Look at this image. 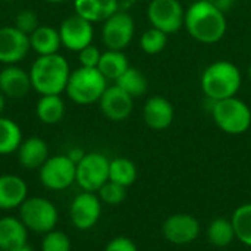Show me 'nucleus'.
<instances>
[{
  "label": "nucleus",
  "instance_id": "0eeeda50",
  "mask_svg": "<svg viewBox=\"0 0 251 251\" xmlns=\"http://www.w3.org/2000/svg\"><path fill=\"white\" fill-rule=\"evenodd\" d=\"M110 160L97 151L85 153V156L76 163L75 182L82 191L97 193L109 181Z\"/></svg>",
  "mask_w": 251,
  "mask_h": 251
},
{
  "label": "nucleus",
  "instance_id": "c03bdc74",
  "mask_svg": "<svg viewBox=\"0 0 251 251\" xmlns=\"http://www.w3.org/2000/svg\"><path fill=\"white\" fill-rule=\"evenodd\" d=\"M0 251H3V250H1V249H0Z\"/></svg>",
  "mask_w": 251,
  "mask_h": 251
},
{
  "label": "nucleus",
  "instance_id": "4468645a",
  "mask_svg": "<svg viewBox=\"0 0 251 251\" xmlns=\"http://www.w3.org/2000/svg\"><path fill=\"white\" fill-rule=\"evenodd\" d=\"M29 37L13 26L0 28V63L16 65L28 54Z\"/></svg>",
  "mask_w": 251,
  "mask_h": 251
},
{
  "label": "nucleus",
  "instance_id": "c756f323",
  "mask_svg": "<svg viewBox=\"0 0 251 251\" xmlns=\"http://www.w3.org/2000/svg\"><path fill=\"white\" fill-rule=\"evenodd\" d=\"M72 243L66 232L53 229L44 234L41 240V251H71Z\"/></svg>",
  "mask_w": 251,
  "mask_h": 251
},
{
  "label": "nucleus",
  "instance_id": "39448f33",
  "mask_svg": "<svg viewBox=\"0 0 251 251\" xmlns=\"http://www.w3.org/2000/svg\"><path fill=\"white\" fill-rule=\"evenodd\" d=\"M212 103V118L221 131L229 135H240L250 129L251 109L246 101L235 96Z\"/></svg>",
  "mask_w": 251,
  "mask_h": 251
},
{
  "label": "nucleus",
  "instance_id": "ea45409f",
  "mask_svg": "<svg viewBox=\"0 0 251 251\" xmlns=\"http://www.w3.org/2000/svg\"><path fill=\"white\" fill-rule=\"evenodd\" d=\"M4 94L0 91V116H1V113H3V110H4V106H6V100H4Z\"/></svg>",
  "mask_w": 251,
  "mask_h": 251
},
{
  "label": "nucleus",
  "instance_id": "dca6fc26",
  "mask_svg": "<svg viewBox=\"0 0 251 251\" xmlns=\"http://www.w3.org/2000/svg\"><path fill=\"white\" fill-rule=\"evenodd\" d=\"M175 118V110L172 103L163 96H153L147 99L143 107V119L146 125L154 131L168 129Z\"/></svg>",
  "mask_w": 251,
  "mask_h": 251
},
{
  "label": "nucleus",
  "instance_id": "393cba45",
  "mask_svg": "<svg viewBox=\"0 0 251 251\" xmlns=\"http://www.w3.org/2000/svg\"><path fill=\"white\" fill-rule=\"evenodd\" d=\"M22 141L19 125L9 118L0 116V156L15 153Z\"/></svg>",
  "mask_w": 251,
  "mask_h": 251
},
{
  "label": "nucleus",
  "instance_id": "c85d7f7f",
  "mask_svg": "<svg viewBox=\"0 0 251 251\" xmlns=\"http://www.w3.org/2000/svg\"><path fill=\"white\" fill-rule=\"evenodd\" d=\"M168 34L157 29V28H149L144 31L140 37V47L147 54H159L162 53L168 46Z\"/></svg>",
  "mask_w": 251,
  "mask_h": 251
},
{
  "label": "nucleus",
  "instance_id": "9d476101",
  "mask_svg": "<svg viewBox=\"0 0 251 251\" xmlns=\"http://www.w3.org/2000/svg\"><path fill=\"white\" fill-rule=\"evenodd\" d=\"M135 32L134 18L124 10H118L103 21L101 40L109 50H124L131 43Z\"/></svg>",
  "mask_w": 251,
  "mask_h": 251
},
{
  "label": "nucleus",
  "instance_id": "bb28decb",
  "mask_svg": "<svg viewBox=\"0 0 251 251\" xmlns=\"http://www.w3.org/2000/svg\"><path fill=\"white\" fill-rule=\"evenodd\" d=\"M137 179V166L126 157H115L109 166V181L116 182L125 188L131 187Z\"/></svg>",
  "mask_w": 251,
  "mask_h": 251
},
{
  "label": "nucleus",
  "instance_id": "b1692460",
  "mask_svg": "<svg viewBox=\"0 0 251 251\" xmlns=\"http://www.w3.org/2000/svg\"><path fill=\"white\" fill-rule=\"evenodd\" d=\"M235 229L231 219L216 218L207 226V240L212 246L224 249L232 244L235 240Z\"/></svg>",
  "mask_w": 251,
  "mask_h": 251
},
{
  "label": "nucleus",
  "instance_id": "423d86ee",
  "mask_svg": "<svg viewBox=\"0 0 251 251\" xmlns=\"http://www.w3.org/2000/svg\"><path fill=\"white\" fill-rule=\"evenodd\" d=\"M19 219L28 231L47 234L56 229L59 213L56 206L46 197H28L19 207Z\"/></svg>",
  "mask_w": 251,
  "mask_h": 251
},
{
  "label": "nucleus",
  "instance_id": "cd10ccee",
  "mask_svg": "<svg viewBox=\"0 0 251 251\" xmlns=\"http://www.w3.org/2000/svg\"><path fill=\"white\" fill-rule=\"evenodd\" d=\"M231 221L235 229L237 240L241 244L251 247V203H246L237 207L231 216Z\"/></svg>",
  "mask_w": 251,
  "mask_h": 251
},
{
  "label": "nucleus",
  "instance_id": "6e6552de",
  "mask_svg": "<svg viewBox=\"0 0 251 251\" xmlns=\"http://www.w3.org/2000/svg\"><path fill=\"white\" fill-rule=\"evenodd\" d=\"M38 178L44 188L50 191H63L75 182L76 165L68 154L51 156L38 169Z\"/></svg>",
  "mask_w": 251,
  "mask_h": 251
},
{
  "label": "nucleus",
  "instance_id": "f03ea898",
  "mask_svg": "<svg viewBox=\"0 0 251 251\" xmlns=\"http://www.w3.org/2000/svg\"><path fill=\"white\" fill-rule=\"evenodd\" d=\"M69 75V63L59 53L38 56L29 69L31 87L40 96L60 94L65 91Z\"/></svg>",
  "mask_w": 251,
  "mask_h": 251
},
{
  "label": "nucleus",
  "instance_id": "c9c22d12",
  "mask_svg": "<svg viewBox=\"0 0 251 251\" xmlns=\"http://www.w3.org/2000/svg\"><path fill=\"white\" fill-rule=\"evenodd\" d=\"M96 3H97V7H99L101 22L106 21L109 16H112L113 13H116L119 10L118 0H96Z\"/></svg>",
  "mask_w": 251,
  "mask_h": 251
},
{
  "label": "nucleus",
  "instance_id": "5701e85b",
  "mask_svg": "<svg viewBox=\"0 0 251 251\" xmlns=\"http://www.w3.org/2000/svg\"><path fill=\"white\" fill-rule=\"evenodd\" d=\"M35 113L43 124L54 125L60 122L65 116V103L59 94L41 96L37 103Z\"/></svg>",
  "mask_w": 251,
  "mask_h": 251
},
{
  "label": "nucleus",
  "instance_id": "a211bd4d",
  "mask_svg": "<svg viewBox=\"0 0 251 251\" xmlns=\"http://www.w3.org/2000/svg\"><path fill=\"white\" fill-rule=\"evenodd\" d=\"M28 199V185L18 175H0V210L21 207Z\"/></svg>",
  "mask_w": 251,
  "mask_h": 251
},
{
  "label": "nucleus",
  "instance_id": "1a4fd4ad",
  "mask_svg": "<svg viewBox=\"0 0 251 251\" xmlns=\"http://www.w3.org/2000/svg\"><path fill=\"white\" fill-rule=\"evenodd\" d=\"M147 18L153 28L171 35L184 26L185 10L178 0H151L147 7Z\"/></svg>",
  "mask_w": 251,
  "mask_h": 251
},
{
  "label": "nucleus",
  "instance_id": "7ed1b4c3",
  "mask_svg": "<svg viewBox=\"0 0 251 251\" xmlns=\"http://www.w3.org/2000/svg\"><path fill=\"white\" fill-rule=\"evenodd\" d=\"M243 84L240 69L228 60H218L209 65L201 75V90L212 101L235 97Z\"/></svg>",
  "mask_w": 251,
  "mask_h": 251
},
{
  "label": "nucleus",
  "instance_id": "2eb2a0df",
  "mask_svg": "<svg viewBox=\"0 0 251 251\" xmlns=\"http://www.w3.org/2000/svg\"><path fill=\"white\" fill-rule=\"evenodd\" d=\"M99 106L101 113L109 121L122 122L129 118L134 109V99L115 84L104 90L103 96L99 100Z\"/></svg>",
  "mask_w": 251,
  "mask_h": 251
},
{
  "label": "nucleus",
  "instance_id": "37998d69",
  "mask_svg": "<svg viewBox=\"0 0 251 251\" xmlns=\"http://www.w3.org/2000/svg\"><path fill=\"white\" fill-rule=\"evenodd\" d=\"M6 1H12V0H6Z\"/></svg>",
  "mask_w": 251,
  "mask_h": 251
},
{
  "label": "nucleus",
  "instance_id": "f8f14e48",
  "mask_svg": "<svg viewBox=\"0 0 251 251\" xmlns=\"http://www.w3.org/2000/svg\"><path fill=\"white\" fill-rule=\"evenodd\" d=\"M101 201L97 193L82 191L78 194L69 206V218L72 225L79 231H88L100 221Z\"/></svg>",
  "mask_w": 251,
  "mask_h": 251
},
{
  "label": "nucleus",
  "instance_id": "4be33fe9",
  "mask_svg": "<svg viewBox=\"0 0 251 251\" xmlns=\"http://www.w3.org/2000/svg\"><path fill=\"white\" fill-rule=\"evenodd\" d=\"M129 68L124 50H106L101 53L97 69L107 81H116Z\"/></svg>",
  "mask_w": 251,
  "mask_h": 251
},
{
  "label": "nucleus",
  "instance_id": "f257e3e1",
  "mask_svg": "<svg viewBox=\"0 0 251 251\" xmlns=\"http://www.w3.org/2000/svg\"><path fill=\"white\" fill-rule=\"evenodd\" d=\"M184 26L188 34L203 44H215L226 34V16L206 0L194 1L187 10Z\"/></svg>",
  "mask_w": 251,
  "mask_h": 251
},
{
  "label": "nucleus",
  "instance_id": "58836bf2",
  "mask_svg": "<svg viewBox=\"0 0 251 251\" xmlns=\"http://www.w3.org/2000/svg\"><path fill=\"white\" fill-rule=\"evenodd\" d=\"M12 251H35L28 243L26 244H22V246H19V247H16L15 250H12Z\"/></svg>",
  "mask_w": 251,
  "mask_h": 251
},
{
  "label": "nucleus",
  "instance_id": "79ce46f5",
  "mask_svg": "<svg viewBox=\"0 0 251 251\" xmlns=\"http://www.w3.org/2000/svg\"><path fill=\"white\" fill-rule=\"evenodd\" d=\"M249 78H250V81H251V63H250V66H249Z\"/></svg>",
  "mask_w": 251,
  "mask_h": 251
},
{
  "label": "nucleus",
  "instance_id": "9b49d317",
  "mask_svg": "<svg viewBox=\"0 0 251 251\" xmlns=\"http://www.w3.org/2000/svg\"><path fill=\"white\" fill-rule=\"evenodd\" d=\"M200 222L188 213H175L165 219L162 234L165 240L174 246H188L200 235Z\"/></svg>",
  "mask_w": 251,
  "mask_h": 251
},
{
  "label": "nucleus",
  "instance_id": "ddd939ff",
  "mask_svg": "<svg viewBox=\"0 0 251 251\" xmlns=\"http://www.w3.org/2000/svg\"><path fill=\"white\" fill-rule=\"evenodd\" d=\"M59 35L63 47L71 51H81L93 41V24L78 15H72L60 24Z\"/></svg>",
  "mask_w": 251,
  "mask_h": 251
},
{
  "label": "nucleus",
  "instance_id": "f704fd0d",
  "mask_svg": "<svg viewBox=\"0 0 251 251\" xmlns=\"http://www.w3.org/2000/svg\"><path fill=\"white\" fill-rule=\"evenodd\" d=\"M104 251H138V249L131 238L121 235V237H115L113 240H110L106 244Z\"/></svg>",
  "mask_w": 251,
  "mask_h": 251
},
{
  "label": "nucleus",
  "instance_id": "7c9ffc66",
  "mask_svg": "<svg viewBox=\"0 0 251 251\" xmlns=\"http://www.w3.org/2000/svg\"><path fill=\"white\" fill-rule=\"evenodd\" d=\"M97 196H99L101 203H104L107 206H118V204H121L126 199V188L119 185V184H116V182L107 181L97 191Z\"/></svg>",
  "mask_w": 251,
  "mask_h": 251
},
{
  "label": "nucleus",
  "instance_id": "a878e982",
  "mask_svg": "<svg viewBox=\"0 0 251 251\" xmlns=\"http://www.w3.org/2000/svg\"><path fill=\"white\" fill-rule=\"evenodd\" d=\"M115 84L118 87H121L125 93H128L132 99H138V97L144 96L147 93V88H149V82H147L146 75L140 69L132 68V66H129L115 81Z\"/></svg>",
  "mask_w": 251,
  "mask_h": 251
},
{
  "label": "nucleus",
  "instance_id": "6ab92c4d",
  "mask_svg": "<svg viewBox=\"0 0 251 251\" xmlns=\"http://www.w3.org/2000/svg\"><path fill=\"white\" fill-rule=\"evenodd\" d=\"M19 165L25 169H40L49 159V146L40 137H29L24 140L16 150Z\"/></svg>",
  "mask_w": 251,
  "mask_h": 251
},
{
  "label": "nucleus",
  "instance_id": "2f4dec72",
  "mask_svg": "<svg viewBox=\"0 0 251 251\" xmlns=\"http://www.w3.org/2000/svg\"><path fill=\"white\" fill-rule=\"evenodd\" d=\"M74 9H75V15L90 21L91 24L93 22H101L96 0H75Z\"/></svg>",
  "mask_w": 251,
  "mask_h": 251
},
{
  "label": "nucleus",
  "instance_id": "72a5a7b5",
  "mask_svg": "<svg viewBox=\"0 0 251 251\" xmlns=\"http://www.w3.org/2000/svg\"><path fill=\"white\" fill-rule=\"evenodd\" d=\"M100 57H101V51L99 50V47H96L93 44H90V46L84 47L81 51H78V60L82 68H97Z\"/></svg>",
  "mask_w": 251,
  "mask_h": 251
},
{
  "label": "nucleus",
  "instance_id": "f3484780",
  "mask_svg": "<svg viewBox=\"0 0 251 251\" xmlns=\"http://www.w3.org/2000/svg\"><path fill=\"white\" fill-rule=\"evenodd\" d=\"M29 72L16 65H6L0 71V91L10 99H21L31 90Z\"/></svg>",
  "mask_w": 251,
  "mask_h": 251
},
{
  "label": "nucleus",
  "instance_id": "412c9836",
  "mask_svg": "<svg viewBox=\"0 0 251 251\" xmlns=\"http://www.w3.org/2000/svg\"><path fill=\"white\" fill-rule=\"evenodd\" d=\"M29 37V46L38 56H47L54 54L59 51L62 41L59 35V29L49 26V25H40Z\"/></svg>",
  "mask_w": 251,
  "mask_h": 251
},
{
  "label": "nucleus",
  "instance_id": "20e7f679",
  "mask_svg": "<svg viewBox=\"0 0 251 251\" xmlns=\"http://www.w3.org/2000/svg\"><path fill=\"white\" fill-rule=\"evenodd\" d=\"M106 88L107 79L97 68L79 66L71 72L65 91L76 104H93L100 100Z\"/></svg>",
  "mask_w": 251,
  "mask_h": 251
},
{
  "label": "nucleus",
  "instance_id": "4c0bfd02",
  "mask_svg": "<svg viewBox=\"0 0 251 251\" xmlns=\"http://www.w3.org/2000/svg\"><path fill=\"white\" fill-rule=\"evenodd\" d=\"M66 154H68V157H69L75 165H76V163H78L84 156H85V151H84V150H81V149H78V147H74V149H71Z\"/></svg>",
  "mask_w": 251,
  "mask_h": 251
},
{
  "label": "nucleus",
  "instance_id": "e433bc0d",
  "mask_svg": "<svg viewBox=\"0 0 251 251\" xmlns=\"http://www.w3.org/2000/svg\"><path fill=\"white\" fill-rule=\"evenodd\" d=\"M206 1H209L210 4H213V6H215L216 9H219L221 12L226 13V12L232 7V4H234L235 0H206Z\"/></svg>",
  "mask_w": 251,
  "mask_h": 251
},
{
  "label": "nucleus",
  "instance_id": "473e14b6",
  "mask_svg": "<svg viewBox=\"0 0 251 251\" xmlns=\"http://www.w3.org/2000/svg\"><path fill=\"white\" fill-rule=\"evenodd\" d=\"M15 26L22 31L24 34L29 35L32 34L40 25H38V16L32 10H21L15 18Z\"/></svg>",
  "mask_w": 251,
  "mask_h": 251
},
{
  "label": "nucleus",
  "instance_id": "aec40b11",
  "mask_svg": "<svg viewBox=\"0 0 251 251\" xmlns=\"http://www.w3.org/2000/svg\"><path fill=\"white\" fill-rule=\"evenodd\" d=\"M28 229L19 218L4 216L0 219V249L12 251L16 247L26 244Z\"/></svg>",
  "mask_w": 251,
  "mask_h": 251
},
{
  "label": "nucleus",
  "instance_id": "a19ab883",
  "mask_svg": "<svg viewBox=\"0 0 251 251\" xmlns=\"http://www.w3.org/2000/svg\"><path fill=\"white\" fill-rule=\"evenodd\" d=\"M44 1H47V3H63L65 0H44Z\"/></svg>",
  "mask_w": 251,
  "mask_h": 251
}]
</instances>
